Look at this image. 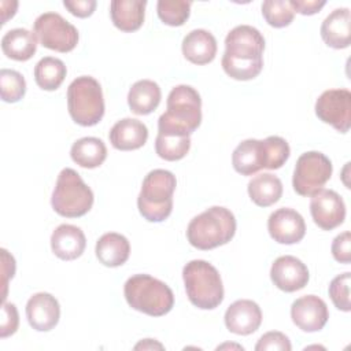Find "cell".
Masks as SVG:
<instances>
[{"mask_svg":"<svg viewBox=\"0 0 351 351\" xmlns=\"http://www.w3.org/2000/svg\"><path fill=\"white\" fill-rule=\"evenodd\" d=\"M265 38L250 25L233 27L225 38V52L221 59L223 71L233 80L248 81L263 69Z\"/></svg>","mask_w":351,"mask_h":351,"instance_id":"cell-1","label":"cell"},{"mask_svg":"<svg viewBox=\"0 0 351 351\" xmlns=\"http://www.w3.org/2000/svg\"><path fill=\"white\" fill-rule=\"evenodd\" d=\"M167 110L158 119V133L191 136L202 122V99L189 85L174 86L166 101Z\"/></svg>","mask_w":351,"mask_h":351,"instance_id":"cell-2","label":"cell"},{"mask_svg":"<svg viewBox=\"0 0 351 351\" xmlns=\"http://www.w3.org/2000/svg\"><path fill=\"white\" fill-rule=\"evenodd\" d=\"M236 233V218L230 210L213 206L191 219L186 228L189 244L197 250H213L229 243Z\"/></svg>","mask_w":351,"mask_h":351,"instance_id":"cell-3","label":"cell"},{"mask_svg":"<svg viewBox=\"0 0 351 351\" xmlns=\"http://www.w3.org/2000/svg\"><path fill=\"white\" fill-rule=\"evenodd\" d=\"M123 293L132 308L151 317H162L174 306V295L169 285L149 274L129 277Z\"/></svg>","mask_w":351,"mask_h":351,"instance_id":"cell-4","label":"cell"},{"mask_svg":"<svg viewBox=\"0 0 351 351\" xmlns=\"http://www.w3.org/2000/svg\"><path fill=\"white\" fill-rule=\"evenodd\" d=\"M189 302L202 310H213L223 300V285L218 270L203 259L188 262L182 269Z\"/></svg>","mask_w":351,"mask_h":351,"instance_id":"cell-5","label":"cell"},{"mask_svg":"<svg viewBox=\"0 0 351 351\" xmlns=\"http://www.w3.org/2000/svg\"><path fill=\"white\" fill-rule=\"evenodd\" d=\"M176 176L163 169L149 171L141 184L137 197L140 214L149 222L165 221L173 210V193L176 191Z\"/></svg>","mask_w":351,"mask_h":351,"instance_id":"cell-6","label":"cell"},{"mask_svg":"<svg viewBox=\"0 0 351 351\" xmlns=\"http://www.w3.org/2000/svg\"><path fill=\"white\" fill-rule=\"evenodd\" d=\"M93 192L81 176L70 169H63L56 180L51 204L55 213L66 218L85 215L93 206Z\"/></svg>","mask_w":351,"mask_h":351,"instance_id":"cell-7","label":"cell"},{"mask_svg":"<svg viewBox=\"0 0 351 351\" xmlns=\"http://www.w3.org/2000/svg\"><path fill=\"white\" fill-rule=\"evenodd\" d=\"M67 108L71 119L81 126H93L104 115L103 90L97 80L81 75L67 88Z\"/></svg>","mask_w":351,"mask_h":351,"instance_id":"cell-8","label":"cell"},{"mask_svg":"<svg viewBox=\"0 0 351 351\" xmlns=\"http://www.w3.org/2000/svg\"><path fill=\"white\" fill-rule=\"evenodd\" d=\"M332 170V162L322 152H304L296 160L292 186L300 196H313L329 181Z\"/></svg>","mask_w":351,"mask_h":351,"instance_id":"cell-9","label":"cell"},{"mask_svg":"<svg viewBox=\"0 0 351 351\" xmlns=\"http://www.w3.org/2000/svg\"><path fill=\"white\" fill-rule=\"evenodd\" d=\"M33 33L43 47L56 52H70L78 43V30L58 12L38 15L33 25Z\"/></svg>","mask_w":351,"mask_h":351,"instance_id":"cell-10","label":"cell"},{"mask_svg":"<svg viewBox=\"0 0 351 351\" xmlns=\"http://www.w3.org/2000/svg\"><path fill=\"white\" fill-rule=\"evenodd\" d=\"M315 115L337 132L347 133L351 126V92L348 89H328L315 101Z\"/></svg>","mask_w":351,"mask_h":351,"instance_id":"cell-11","label":"cell"},{"mask_svg":"<svg viewBox=\"0 0 351 351\" xmlns=\"http://www.w3.org/2000/svg\"><path fill=\"white\" fill-rule=\"evenodd\" d=\"M310 213L318 228L332 230L344 222L346 204L337 192L321 189L311 196Z\"/></svg>","mask_w":351,"mask_h":351,"instance_id":"cell-12","label":"cell"},{"mask_svg":"<svg viewBox=\"0 0 351 351\" xmlns=\"http://www.w3.org/2000/svg\"><path fill=\"white\" fill-rule=\"evenodd\" d=\"M267 230L274 241L280 244H295L304 237L306 223L296 210L281 207L270 214Z\"/></svg>","mask_w":351,"mask_h":351,"instance_id":"cell-13","label":"cell"},{"mask_svg":"<svg viewBox=\"0 0 351 351\" xmlns=\"http://www.w3.org/2000/svg\"><path fill=\"white\" fill-rule=\"evenodd\" d=\"M291 318L303 332H318L328 322V306L315 295H304L292 303Z\"/></svg>","mask_w":351,"mask_h":351,"instance_id":"cell-14","label":"cell"},{"mask_svg":"<svg viewBox=\"0 0 351 351\" xmlns=\"http://www.w3.org/2000/svg\"><path fill=\"white\" fill-rule=\"evenodd\" d=\"M307 266L292 255L278 256L270 269L273 284L284 292H295L304 288L308 282Z\"/></svg>","mask_w":351,"mask_h":351,"instance_id":"cell-15","label":"cell"},{"mask_svg":"<svg viewBox=\"0 0 351 351\" xmlns=\"http://www.w3.org/2000/svg\"><path fill=\"white\" fill-rule=\"evenodd\" d=\"M26 318L34 330L48 332L59 322V302L48 292L34 293L26 303Z\"/></svg>","mask_w":351,"mask_h":351,"instance_id":"cell-16","label":"cell"},{"mask_svg":"<svg viewBox=\"0 0 351 351\" xmlns=\"http://www.w3.org/2000/svg\"><path fill=\"white\" fill-rule=\"evenodd\" d=\"M262 324V311L258 303L250 299L233 302L225 313V325L234 335L247 336L258 330Z\"/></svg>","mask_w":351,"mask_h":351,"instance_id":"cell-17","label":"cell"},{"mask_svg":"<svg viewBox=\"0 0 351 351\" xmlns=\"http://www.w3.org/2000/svg\"><path fill=\"white\" fill-rule=\"evenodd\" d=\"M232 165L241 176H252L261 169H267L265 141L255 138L241 141L232 154Z\"/></svg>","mask_w":351,"mask_h":351,"instance_id":"cell-18","label":"cell"},{"mask_svg":"<svg viewBox=\"0 0 351 351\" xmlns=\"http://www.w3.org/2000/svg\"><path fill=\"white\" fill-rule=\"evenodd\" d=\"M86 247L84 232L74 225L62 223L51 234V250L62 261H73L82 255Z\"/></svg>","mask_w":351,"mask_h":351,"instance_id":"cell-19","label":"cell"},{"mask_svg":"<svg viewBox=\"0 0 351 351\" xmlns=\"http://www.w3.org/2000/svg\"><path fill=\"white\" fill-rule=\"evenodd\" d=\"M321 37L324 43L335 49H343L351 41V14L348 8L333 10L321 25Z\"/></svg>","mask_w":351,"mask_h":351,"instance_id":"cell-20","label":"cell"},{"mask_svg":"<svg viewBox=\"0 0 351 351\" xmlns=\"http://www.w3.org/2000/svg\"><path fill=\"white\" fill-rule=\"evenodd\" d=\"M108 138L115 149L133 151L147 143L148 129L138 119L123 118L111 128Z\"/></svg>","mask_w":351,"mask_h":351,"instance_id":"cell-21","label":"cell"},{"mask_svg":"<svg viewBox=\"0 0 351 351\" xmlns=\"http://www.w3.org/2000/svg\"><path fill=\"white\" fill-rule=\"evenodd\" d=\"M181 48L186 60L202 66L214 60L217 55V40L210 32L195 29L184 37Z\"/></svg>","mask_w":351,"mask_h":351,"instance_id":"cell-22","label":"cell"},{"mask_svg":"<svg viewBox=\"0 0 351 351\" xmlns=\"http://www.w3.org/2000/svg\"><path fill=\"white\" fill-rule=\"evenodd\" d=\"M145 5V0H112L110 15L114 26L126 33L138 30L144 22Z\"/></svg>","mask_w":351,"mask_h":351,"instance_id":"cell-23","label":"cell"},{"mask_svg":"<svg viewBox=\"0 0 351 351\" xmlns=\"http://www.w3.org/2000/svg\"><path fill=\"white\" fill-rule=\"evenodd\" d=\"M95 252L100 263L104 266L118 267L129 259L130 244L123 234L108 232L97 240Z\"/></svg>","mask_w":351,"mask_h":351,"instance_id":"cell-24","label":"cell"},{"mask_svg":"<svg viewBox=\"0 0 351 351\" xmlns=\"http://www.w3.org/2000/svg\"><path fill=\"white\" fill-rule=\"evenodd\" d=\"M3 53L14 60H29L37 51V37L33 32L18 27L8 30L1 38Z\"/></svg>","mask_w":351,"mask_h":351,"instance_id":"cell-25","label":"cell"},{"mask_svg":"<svg viewBox=\"0 0 351 351\" xmlns=\"http://www.w3.org/2000/svg\"><path fill=\"white\" fill-rule=\"evenodd\" d=\"M160 88L155 81L140 80L132 85L128 93V104L132 112L137 115H148L160 103Z\"/></svg>","mask_w":351,"mask_h":351,"instance_id":"cell-26","label":"cell"},{"mask_svg":"<svg viewBox=\"0 0 351 351\" xmlns=\"http://www.w3.org/2000/svg\"><path fill=\"white\" fill-rule=\"evenodd\" d=\"M247 189L251 200L256 206L269 207L280 200L282 195V182L274 174L262 173L248 182Z\"/></svg>","mask_w":351,"mask_h":351,"instance_id":"cell-27","label":"cell"},{"mask_svg":"<svg viewBox=\"0 0 351 351\" xmlns=\"http://www.w3.org/2000/svg\"><path fill=\"white\" fill-rule=\"evenodd\" d=\"M70 156L78 166L95 169L106 160L107 148L97 137H82L71 145Z\"/></svg>","mask_w":351,"mask_h":351,"instance_id":"cell-28","label":"cell"},{"mask_svg":"<svg viewBox=\"0 0 351 351\" xmlns=\"http://www.w3.org/2000/svg\"><path fill=\"white\" fill-rule=\"evenodd\" d=\"M67 69L60 59L45 56L34 67V81L44 90H55L64 81Z\"/></svg>","mask_w":351,"mask_h":351,"instance_id":"cell-29","label":"cell"},{"mask_svg":"<svg viewBox=\"0 0 351 351\" xmlns=\"http://www.w3.org/2000/svg\"><path fill=\"white\" fill-rule=\"evenodd\" d=\"M191 148L189 136H170L158 133L155 140V151L159 158L174 162L182 159Z\"/></svg>","mask_w":351,"mask_h":351,"instance_id":"cell-30","label":"cell"},{"mask_svg":"<svg viewBox=\"0 0 351 351\" xmlns=\"http://www.w3.org/2000/svg\"><path fill=\"white\" fill-rule=\"evenodd\" d=\"M191 4L185 0H159L156 4L158 16L169 26H181L189 18Z\"/></svg>","mask_w":351,"mask_h":351,"instance_id":"cell-31","label":"cell"},{"mask_svg":"<svg viewBox=\"0 0 351 351\" xmlns=\"http://www.w3.org/2000/svg\"><path fill=\"white\" fill-rule=\"evenodd\" d=\"M262 15L265 21L273 27L288 26L295 16L289 1L285 0H266L262 3Z\"/></svg>","mask_w":351,"mask_h":351,"instance_id":"cell-32","label":"cell"},{"mask_svg":"<svg viewBox=\"0 0 351 351\" xmlns=\"http://www.w3.org/2000/svg\"><path fill=\"white\" fill-rule=\"evenodd\" d=\"M1 99L7 103L19 101L26 92V81L23 75L15 70L3 69L0 71Z\"/></svg>","mask_w":351,"mask_h":351,"instance_id":"cell-33","label":"cell"},{"mask_svg":"<svg viewBox=\"0 0 351 351\" xmlns=\"http://www.w3.org/2000/svg\"><path fill=\"white\" fill-rule=\"evenodd\" d=\"M350 281H351V273L346 271L343 274L336 276L330 284H329V296L335 304L336 308L341 311H350Z\"/></svg>","mask_w":351,"mask_h":351,"instance_id":"cell-34","label":"cell"},{"mask_svg":"<svg viewBox=\"0 0 351 351\" xmlns=\"http://www.w3.org/2000/svg\"><path fill=\"white\" fill-rule=\"evenodd\" d=\"M265 144L267 148V158H269V170L280 169L289 158L291 149L288 143L280 136H269L265 138Z\"/></svg>","mask_w":351,"mask_h":351,"instance_id":"cell-35","label":"cell"},{"mask_svg":"<svg viewBox=\"0 0 351 351\" xmlns=\"http://www.w3.org/2000/svg\"><path fill=\"white\" fill-rule=\"evenodd\" d=\"M289 339L281 332H267L256 343V351H291Z\"/></svg>","mask_w":351,"mask_h":351,"instance_id":"cell-36","label":"cell"},{"mask_svg":"<svg viewBox=\"0 0 351 351\" xmlns=\"http://www.w3.org/2000/svg\"><path fill=\"white\" fill-rule=\"evenodd\" d=\"M18 324H19V317H18V310H16L15 304L3 302L0 337L4 339L10 335H14L18 329Z\"/></svg>","mask_w":351,"mask_h":351,"instance_id":"cell-37","label":"cell"},{"mask_svg":"<svg viewBox=\"0 0 351 351\" xmlns=\"http://www.w3.org/2000/svg\"><path fill=\"white\" fill-rule=\"evenodd\" d=\"M332 255L340 263L348 265L351 262V233L348 230L335 237L332 243Z\"/></svg>","mask_w":351,"mask_h":351,"instance_id":"cell-38","label":"cell"},{"mask_svg":"<svg viewBox=\"0 0 351 351\" xmlns=\"http://www.w3.org/2000/svg\"><path fill=\"white\" fill-rule=\"evenodd\" d=\"M63 5L78 18L90 16L97 5L96 0H64Z\"/></svg>","mask_w":351,"mask_h":351,"instance_id":"cell-39","label":"cell"},{"mask_svg":"<svg viewBox=\"0 0 351 351\" xmlns=\"http://www.w3.org/2000/svg\"><path fill=\"white\" fill-rule=\"evenodd\" d=\"M289 4L295 12L302 15H314L317 14L325 4V0H289Z\"/></svg>","mask_w":351,"mask_h":351,"instance_id":"cell-40","label":"cell"},{"mask_svg":"<svg viewBox=\"0 0 351 351\" xmlns=\"http://www.w3.org/2000/svg\"><path fill=\"white\" fill-rule=\"evenodd\" d=\"M134 348H136V350H140V348H143V350H152V348H159V350H162L163 346H162L160 343H158V341H154L152 339H145V340L140 341Z\"/></svg>","mask_w":351,"mask_h":351,"instance_id":"cell-41","label":"cell"}]
</instances>
